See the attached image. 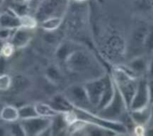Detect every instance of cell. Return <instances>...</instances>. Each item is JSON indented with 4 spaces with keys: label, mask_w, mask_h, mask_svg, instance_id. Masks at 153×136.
Masks as SVG:
<instances>
[{
    "label": "cell",
    "mask_w": 153,
    "mask_h": 136,
    "mask_svg": "<svg viewBox=\"0 0 153 136\" xmlns=\"http://www.w3.org/2000/svg\"><path fill=\"white\" fill-rule=\"evenodd\" d=\"M6 134V129L4 127L0 126V136L5 135Z\"/></svg>",
    "instance_id": "obj_28"
},
{
    "label": "cell",
    "mask_w": 153,
    "mask_h": 136,
    "mask_svg": "<svg viewBox=\"0 0 153 136\" xmlns=\"http://www.w3.org/2000/svg\"><path fill=\"white\" fill-rule=\"evenodd\" d=\"M111 79L108 75H104L100 78L87 81L84 85L88 100L93 108L97 109L101 102L106 85Z\"/></svg>",
    "instance_id": "obj_5"
},
{
    "label": "cell",
    "mask_w": 153,
    "mask_h": 136,
    "mask_svg": "<svg viewBox=\"0 0 153 136\" xmlns=\"http://www.w3.org/2000/svg\"><path fill=\"white\" fill-rule=\"evenodd\" d=\"M49 105L59 113L70 111L74 109L73 105L69 102L64 94H56L54 96Z\"/></svg>",
    "instance_id": "obj_11"
},
{
    "label": "cell",
    "mask_w": 153,
    "mask_h": 136,
    "mask_svg": "<svg viewBox=\"0 0 153 136\" xmlns=\"http://www.w3.org/2000/svg\"><path fill=\"white\" fill-rule=\"evenodd\" d=\"M10 132L13 135H25V132L23 131L20 123H17V121L10 123Z\"/></svg>",
    "instance_id": "obj_24"
},
{
    "label": "cell",
    "mask_w": 153,
    "mask_h": 136,
    "mask_svg": "<svg viewBox=\"0 0 153 136\" xmlns=\"http://www.w3.org/2000/svg\"><path fill=\"white\" fill-rule=\"evenodd\" d=\"M126 109L127 110L125 101L119 90L114 85V93L112 100L108 104V106L101 110H99L96 114L105 119L111 120H119L118 119L122 117Z\"/></svg>",
    "instance_id": "obj_4"
},
{
    "label": "cell",
    "mask_w": 153,
    "mask_h": 136,
    "mask_svg": "<svg viewBox=\"0 0 153 136\" xmlns=\"http://www.w3.org/2000/svg\"><path fill=\"white\" fill-rule=\"evenodd\" d=\"M34 106L37 115L40 117H43L52 118L60 114L47 103L39 102V103H36L35 104H34Z\"/></svg>",
    "instance_id": "obj_13"
},
{
    "label": "cell",
    "mask_w": 153,
    "mask_h": 136,
    "mask_svg": "<svg viewBox=\"0 0 153 136\" xmlns=\"http://www.w3.org/2000/svg\"><path fill=\"white\" fill-rule=\"evenodd\" d=\"M32 29H28V28L20 27L13 31L11 37H10V43H12L14 48L21 49L24 48L28 45L31 40V31Z\"/></svg>",
    "instance_id": "obj_9"
},
{
    "label": "cell",
    "mask_w": 153,
    "mask_h": 136,
    "mask_svg": "<svg viewBox=\"0 0 153 136\" xmlns=\"http://www.w3.org/2000/svg\"><path fill=\"white\" fill-rule=\"evenodd\" d=\"M0 118L3 121L7 123H13L19 120L18 109L13 106H5L2 108L0 112Z\"/></svg>",
    "instance_id": "obj_14"
},
{
    "label": "cell",
    "mask_w": 153,
    "mask_h": 136,
    "mask_svg": "<svg viewBox=\"0 0 153 136\" xmlns=\"http://www.w3.org/2000/svg\"><path fill=\"white\" fill-rule=\"evenodd\" d=\"M134 132L136 135H141L145 133V129L143 126L142 125H137L136 126V128L134 129Z\"/></svg>",
    "instance_id": "obj_27"
},
{
    "label": "cell",
    "mask_w": 153,
    "mask_h": 136,
    "mask_svg": "<svg viewBox=\"0 0 153 136\" xmlns=\"http://www.w3.org/2000/svg\"><path fill=\"white\" fill-rule=\"evenodd\" d=\"M52 123V118L35 117L29 119L21 120L22 126L25 135H42L46 129L50 127Z\"/></svg>",
    "instance_id": "obj_7"
},
{
    "label": "cell",
    "mask_w": 153,
    "mask_h": 136,
    "mask_svg": "<svg viewBox=\"0 0 153 136\" xmlns=\"http://www.w3.org/2000/svg\"><path fill=\"white\" fill-rule=\"evenodd\" d=\"M5 58L4 56L0 55V74L4 73V70H5V66H6V61Z\"/></svg>",
    "instance_id": "obj_26"
},
{
    "label": "cell",
    "mask_w": 153,
    "mask_h": 136,
    "mask_svg": "<svg viewBox=\"0 0 153 136\" xmlns=\"http://www.w3.org/2000/svg\"><path fill=\"white\" fill-rule=\"evenodd\" d=\"M20 19L21 27H23V28L34 29L37 25V20L36 18L28 13L20 16Z\"/></svg>",
    "instance_id": "obj_19"
},
{
    "label": "cell",
    "mask_w": 153,
    "mask_h": 136,
    "mask_svg": "<svg viewBox=\"0 0 153 136\" xmlns=\"http://www.w3.org/2000/svg\"><path fill=\"white\" fill-rule=\"evenodd\" d=\"M0 27L16 29L21 27L20 16H18L12 9L0 14Z\"/></svg>",
    "instance_id": "obj_10"
},
{
    "label": "cell",
    "mask_w": 153,
    "mask_h": 136,
    "mask_svg": "<svg viewBox=\"0 0 153 136\" xmlns=\"http://www.w3.org/2000/svg\"><path fill=\"white\" fill-rule=\"evenodd\" d=\"M18 114H19V119L25 120L29 118L38 117L34 105L27 104L22 106L18 108Z\"/></svg>",
    "instance_id": "obj_16"
},
{
    "label": "cell",
    "mask_w": 153,
    "mask_h": 136,
    "mask_svg": "<svg viewBox=\"0 0 153 136\" xmlns=\"http://www.w3.org/2000/svg\"><path fill=\"white\" fill-rule=\"evenodd\" d=\"M151 115L152 112L149 106L138 110L130 111V117L137 125L144 126L145 124L147 123L150 120Z\"/></svg>",
    "instance_id": "obj_12"
},
{
    "label": "cell",
    "mask_w": 153,
    "mask_h": 136,
    "mask_svg": "<svg viewBox=\"0 0 153 136\" xmlns=\"http://www.w3.org/2000/svg\"><path fill=\"white\" fill-rule=\"evenodd\" d=\"M112 73L114 83L120 92L125 101L127 110H128L136 91L138 81L136 78L133 77L131 74H129L126 70L120 67L114 68Z\"/></svg>",
    "instance_id": "obj_2"
},
{
    "label": "cell",
    "mask_w": 153,
    "mask_h": 136,
    "mask_svg": "<svg viewBox=\"0 0 153 136\" xmlns=\"http://www.w3.org/2000/svg\"><path fill=\"white\" fill-rule=\"evenodd\" d=\"M150 100V90L148 82L145 79L138 81L136 91L130 104L129 111L138 110L148 106Z\"/></svg>",
    "instance_id": "obj_8"
},
{
    "label": "cell",
    "mask_w": 153,
    "mask_h": 136,
    "mask_svg": "<svg viewBox=\"0 0 153 136\" xmlns=\"http://www.w3.org/2000/svg\"><path fill=\"white\" fill-rule=\"evenodd\" d=\"M76 49L73 47V45L70 43H62L58 45L56 51L57 58L60 60L65 61L67 57Z\"/></svg>",
    "instance_id": "obj_17"
},
{
    "label": "cell",
    "mask_w": 153,
    "mask_h": 136,
    "mask_svg": "<svg viewBox=\"0 0 153 136\" xmlns=\"http://www.w3.org/2000/svg\"><path fill=\"white\" fill-rule=\"evenodd\" d=\"M14 31L15 29H10V28L0 27V39H1L4 41H6V40L11 37L12 34H13Z\"/></svg>",
    "instance_id": "obj_25"
},
{
    "label": "cell",
    "mask_w": 153,
    "mask_h": 136,
    "mask_svg": "<svg viewBox=\"0 0 153 136\" xmlns=\"http://www.w3.org/2000/svg\"><path fill=\"white\" fill-rule=\"evenodd\" d=\"M15 90L18 91H23L29 86V81L27 78L22 76H18L15 79H12V85Z\"/></svg>",
    "instance_id": "obj_18"
},
{
    "label": "cell",
    "mask_w": 153,
    "mask_h": 136,
    "mask_svg": "<svg viewBox=\"0 0 153 136\" xmlns=\"http://www.w3.org/2000/svg\"><path fill=\"white\" fill-rule=\"evenodd\" d=\"M67 68L70 72L78 75L91 76V73L98 71L97 61L88 52L82 49L73 51L65 60Z\"/></svg>",
    "instance_id": "obj_1"
},
{
    "label": "cell",
    "mask_w": 153,
    "mask_h": 136,
    "mask_svg": "<svg viewBox=\"0 0 153 136\" xmlns=\"http://www.w3.org/2000/svg\"><path fill=\"white\" fill-rule=\"evenodd\" d=\"M12 85V78L9 75L2 73L0 74V91L9 90Z\"/></svg>",
    "instance_id": "obj_21"
},
{
    "label": "cell",
    "mask_w": 153,
    "mask_h": 136,
    "mask_svg": "<svg viewBox=\"0 0 153 136\" xmlns=\"http://www.w3.org/2000/svg\"><path fill=\"white\" fill-rule=\"evenodd\" d=\"M4 0H0V7L4 4Z\"/></svg>",
    "instance_id": "obj_31"
},
{
    "label": "cell",
    "mask_w": 153,
    "mask_h": 136,
    "mask_svg": "<svg viewBox=\"0 0 153 136\" xmlns=\"http://www.w3.org/2000/svg\"><path fill=\"white\" fill-rule=\"evenodd\" d=\"M130 70H133L136 73H139V72H142L146 69V63L144 58H136L134 60L130 62L129 64Z\"/></svg>",
    "instance_id": "obj_20"
},
{
    "label": "cell",
    "mask_w": 153,
    "mask_h": 136,
    "mask_svg": "<svg viewBox=\"0 0 153 136\" xmlns=\"http://www.w3.org/2000/svg\"><path fill=\"white\" fill-rule=\"evenodd\" d=\"M64 95L74 108L90 111L92 106L90 103L84 85H74L67 88Z\"/></svg>",
    "instance_id": "obj_6"
},
{
    "label": "cell",
    "mask_w": 153,
    "mask_h": 136,
    "mask_svg": "<svg viewBox=\"0 0 153 136\" xmlns=\"http://www.w3.org/2000/svg\"><path fill=\"white\" fill-rule=\"evenodd\" d=\"M46 75L48 77V79L52 81V82L60 80L61 77L59 70L56 67H54V66L48 67L46 71Z\"/></svg>",
    "instance_id": "obj_22"
},
{
    "label": "cell",
    "mask_w": 153,
    "mask_h": 136,
    "mask_svg": "<svg viewBox=\"0 0 153 136\" xmlns=\"http://www.w3.org/2000/svg\"><path fill=\"white\" fill-rule=\"evenodd\" d=\"M72 1H73L74 2H76V3H82V2H84V1H85L86 0H72Z\"/></svg>",
    "instance_id": "obj_30"
},
{
    "label": "cell",
    "mask_w": 153,
    "mask_h": 136,
    "mask_svg": "<svg viewBox=\"0 0 153 136\" xmlns=\"http://www.w3.org/2000/svg\"><path fill=\"white\" fill-rule=\"evenodd\" d=\"M15 50L14 46L12 45L10 42H4L3 44L2 48L1 50V54L0 55L4 56V58H8L10 57L13 54Z\"/></svg>",
    "instance_id": "obj_23"
},
{
    "label": "cell",
    "mask_w": 153,
    "mask_h": 136,
    "mask_svg": "<svg viewBox=\"0 0 153 136\" xmlns=\"http://www.w3.org/2000/svg\"><path fill=\"white\" fill-rule=\"evenodd\" d=\"M69 0H42L36 10V19L44 20L49 17H64L68 6Z\"/></svg>",
    "instance_id": "obj_3"
},
{
    "label": "cell",
    "mask_w": 153,
    "mask_h": 136,
    "mask_svg": "<svg viewBox=\"0 0 153 136\" xmlns=\"http://www.w3.org/2000/svg\"><path fill=\"white\" fill-rule=\"evenodd\" d=\"M4 42L5 41H4V40H2L1 39H0V54H1V48H2V46H3V44H4Z\"/></svg>",
    "instance_id": "obj_29"
},
{
    "label": "cell",
    "mask_w": 153,
    "mask_h": 136,
    "mask_svg": "<svg viewBox=\"0 0 153 136\" xmlns=\"http://www.w3.org/2000/svg\"><path fill=\"white\" fill-rule=\"evenodd\" d=\"M64 21V17L61 16H53L49 17L40 22V25L44 31H51L57 30Z\"/></svg>",
    "instance_id": "obj_15"
}]
</instances>
